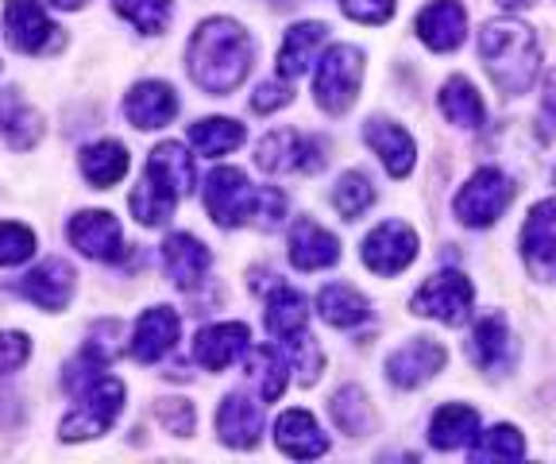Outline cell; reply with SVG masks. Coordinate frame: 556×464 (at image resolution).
Wrapping results in <instances>:
<instances>
[{"instance_id":"cell-1","label":"cell","mask_w":556,"mask_h":464,"mask_svg":"<svg viewBox=\"0 0 556 464\" xmlns=\"http://www.w3.org/2000/svg\"><path fill=\"white\" fill-rule=\"evenodd\" d=\"M186 62H190V78L205 93L225 97L236 86H243V78L252 71V36L236 20L213 16L193 32L190 47H186Z\"/></svg>"},{"instance_id":"cell-2","label":"cell","mask_w":556,"mask_h":464,"mask_svg":"<svg viewBox=\"0 0 556 464\" xmlns=\"http://www.w3.org/2000/svg\"><path fill=\"white\" fill-rule=\"evenodd\" d=\"M479 54H483V66L491 74V81L503 93L518 97L538 81L541 71L538 36L526 24H518V20H486L483 32H479Z\"/></svg>"},{"instance_id":"cell-3","label":"cell","mask_w":556,"mask_h":464,"mask_svg":"<svg viewBox=\"0 0 556 464\" xmlns=\"http://www.w3.org/2000/svg\"><path fill=\"white\" fill-rule=\"evenodd\" d=\"M193 190V159L182 143H159L148 155V175L131 190L128 205L139 225H163L170 221L174 205Z\"/></svg>"},{"instance_id":"cell-4","label":"cell","mask_w":556,"mask_h":464,"mask_svg":"<svg viewBox=\"0 0 556 464\" xmlns=\"http://www.w3.org/2000/svg\"><path fill=\"white\" fill-rule=\"evenodd\" d=\"M359 86H364V51L359 47L337 43L325 51V59L317 62L313 74V97L325 113L340 116L356 105Z\"/></svg>"},{"instance_id":"cell-5","label":"cell","mask_w":556,"mask_h":464,"mask_svg":"<svg viewBox=\"0 0 556 464\" xmlns=\"http://www.w3.org/2000/svg\"><path fill=\"white\" fill-rule=\"evenodd\" d=\"M255 202H260V186L248 183V175L236 167H217L205 178V205L208 217L220 228H240L252 225Z\"/></svg>"},{"instance_id":"cell-6","label":"cell","mask_w":556,"mask_h":464,"mask_svg":"<svg viewBox=\"0 0 556 464\" xmlns=\"http://www.w3.org/2000/svg\"><path fill=\"white\" fill-rule=\"evenodd\" d=\"M124 406V384L113 376H97L93 384L81 391V406L62 422V441H86L101 438L104 429L113 426L116 414Z\"/></svg>"},{"instance_id":"cell-7","label":"cell","mask_w":556,"mask_h":464,"mask_svg":"<svg viewBox=\"0 0 556 464\" xmlns=\"http://www.w3.org/2000/svg\"><path fill=\"white\" fill-rule=\"evenodd\" d=\"M514 198V186L510 178L503 175V171L495 167H483L476 171V175L464 183V190L456 193V217H460V225L468 228H486L495 225L498 217L506 213V205H510Z\"/></svg>"},{"instance_id":"cell-8","label":"cell","mask_w":556,"mask_h":464,"mask_svg":"<svg viewBox=\"0 0 556 464\" xmlns=\"http://www.w3.org/2000/svg\"><path fill=\"white\" fill-rule=\"evenodd\" d=\"M471 283L460 272H441L433 279H426L417 287V294L409 298V310L417 317H437L444 325H464L471 314Z\"/></svg>"},{"instance_id":"cell-9","label":"cell","mask_w":556,"mask_h":464,"mask_svg":"<svg viewBox=\"0 0 556 464\" xmlns=\"http://www.w3.org/2000/svg\"><path fill=\"white\" fill-rule=\"evenodd\" d=\"M255 163L267 175H287V171H305V175H317L325 167V148L321 140L302 136L294 128H278L270 136H263L260 151H255Z\"/></svg>"},{"instance_id":"cell-10","label":"cell","mask_w":556,"mask_h":464,"mask_svg":"<svg viewBox=\"0 0 556 464\" xmlns=\"http://www.w3.org/2000/svg\"><path fill=\"white\" fill-rule=\"evenodd\" d=\"M417 260V233L402 221H382L379 228H371L364 240V267H371L375 275L391 279V275L406 272Z\"/></svg>"},{"instance_id":"cell-11","label":"cell","mask_w":556,"mask_h":464,"mask_svg":"<svg viewBox=\"0 0 556 464\" xmlns=\"http://www.w3.org/2000/svg\"><path fill=\"white\" fill-rule=\"evenodd\" d=\"M70 244L78 248L81 255H89V260H101V263L124 260L121 221L109 210H86L70 221Z\"/></svg>"},{"instance_id":"cell-12","label":"cell","mask_w":556,"mask_h":464,"mask_svg":"<svg viewBox=\"0 0 556 464\" xmlns=\"http://www.w3.org/2000/svg\"><path fill=\"white\" fill-rule=\"evenodd\" d=\"M4 36L16 51L43 54L47 47L59 43V27L51 24V16L35 0H9L4 4Z\"/></svg>"},{"instance_id":"cell-13","label":"cell","mask_w":556,"mask_h":464,"mask_svg":"<svg viewBox=\"0 0 556 464\" xmlns=\"http://www.w3.org/2000/svg\"><path fill=\"white\" fill-rule=\"evenodd\" d=\"M444 368V349L429 337H414L387 356V379L394 387H421Z\"/></svg>"},{"instance_id":"cell-14","label":"cell","mask_w":556,"mask_h":464,"mask_svg":"<svg viewBox=\"0 0 556 464\" xmlns=\"http://www.w3.org/2000/svg\"><path fill=\"white\" fill-rule=\"evenodd\" d=\"M468 32V12L460 0H433L417 12V39L429 51H456Z\"/></svg>"},{"instance_id":"cell-15","label":"cell","mask_w":556,"mask_h":464,"mask_svg":"<svg viewBox=\"0 0 556 464\" xmlns=\"http://www.w3.org/2000/svg\"><path fill=\"white\" fill-rule=\"evenodd\" d=\"M248 349H252V329L243 322L208 325V329L198 334V341H193V356H198V364H205L208 372H225L232 360L248 356Z\"/></svg>"},{"instance_id":"cell-16","label":"cell","mask_w":556,"mask_h":464,"mask_svg":"<svg viewBox=\"0 0 556 464\" xmlns=\"http://www.w3.org/2000/svg\"><path fill=\"white\" fill-rule=\"evenodd\" d=\"M124 116L136 124L139 131L166 128L178 116V97L166 81H139L131 93L124 97Z\"/></svg>"},{"instance_id":"cell-17","label":"cell","mask_w":556,"mask_h":464,"mask_svg":"<svg viewBox=\"0 0 556 464\" xmlns=\"http://www.w3.org/2000/svg\"><path fill=\"white\" fill-rule=\"evenodd\" d=\"M340 260V240L332 237L329 228H321L317 221L298 217L290 228V263L298 272H321Z\"/></svg>"},{"instance_id":"cell-18","label":"cell","mask_w":556,"mask_h":464,"mask_svg":"<svg viewBox=\"0 0 556 464\" xmlns=\"http://www.w3.org/2000/svg\"><path fill=\"white\" fill-rule=\"evenodd\" d=\"M521 252L538 275H548L556 263V198H545L530 210L521 225Z\"/></svg>"},{"instance_id":"cell-19","label":"cell","mask_w":556,"mask_h":464,"mask_svg":"<svg viewBox=\"0 0 556 464\" xmlns=\"http://www.w3.org/2000/svg\"><path fill=\"white\" fill-rule=\"evenodd\" d=\"M178 329H182V322H178V314H174L170 306L148 310V314L136 322V334H131V356H136L139 364L163 360L166 352L178 344Z\"/></svg>"},{"instance_id":"cell-20","label":"cell","mask_w":556,"mask_h":464,"mask_svg":"<svg viewBox=\"0 0 556 464\" xmlns=\"http://www.w3.org/2000/svg\"><path fill=\"white\" fill-rule=\"evenodd\" d=\"M20 294L31 298L35 306L47 310V314H54V310L66 306L70 294H74V267L62 260L39 263L35 272H27L24 279H20Z\"/></svg>"},{"instance_id":"cell-21","label":"cell","mask_w":556,"mask_h":464,"mask_svg":"<svg viewBox=\"0 0 556 464\" xmlns=\"http://www.w3.org/2000/svg\"><path fill=\"white\" fill-rule=\"evenodd\" d=\"M364 140L371 143V151L382 159V167L391 178H406L414 171V136L394 121H367Z\"/></svg>"},{"instance_id":"cell-22","label":"cell","mask_w":556,"mask_h":464,"mask_svg":"<svg viewBox=\"0 0 556 464\" xmlns=\"http://www.w3.org/2000/svg\"><path fill=\"white\" fill-rule=\"evenodd\" d=\"M275 446L294 461H309V456H321L329 449V438L309 411H287L275 422Z\"/></svg>"},{"instance_id":"cell-23","label":"cell","mask_w":556,"mask_h":464,"mask_svg":"<svg viewBox=\"0 0 556 464\" xmlns=\"http://www.w3.org/2000/svg\"><path fill=\"white\" fill-rule=\"evenodd\" d=\"M208 263H213L208 248L190 233H174V237L163 240V267L178 287H198L205 279Z\"/></svg>"},{"instance_id":"cell-24","label":"cell","mask_w":556,"mask_h":464,"mask_svg":"<svg viewBox=\"0 0 556 464\" xmlns=\"http://www.w3.org/2000/svg\"><path fill=\"white\" fill-rule=\"evenodd\" d=\"M263 411L248 394H228L217 411V438L232 449H252L260 441Z\"/></svg>"},{"instance_id":"cell-25","label":"cell","mask_w":556,"mask_h":464,"mask_svg":"<svg viewBox=\"0 0 556 464\" xmlns=\"http://www.w3.org/2000/svg\"><path fill=\"white\" fill-rule=\"evenodd\" d=\"M471 360H476L483 372H510L514 364V337L506 329L503 314H486L471 334Z\"/></svg>"},{"instance_id":"cell-26","label":"cell","mask_w":556,"mask_h":464,"mask_svg":"<svg viewBox=\"0 0 556 464\" xmlns=\"http://www.w3.org/2000/svg\"><path fill=\"white\" fill-rule=\"evenodd\" d=\"M39 136H43V116L35 113L16 89L0 93V140L12 151H27L39 143Z\"/></svg>"},{"instance_id":"cell-27","label":"cell","mask_w":556,"mask_h":464,"mask_svg":"<svg viewBox=\"0 0 556 464\" xmlns=\"http://www.w3.org/2000/svg\"><path fill=\"white\" fill-rule=\"evenodd\" d=\"M325 36H329V27H325L321 20L290 27L287 39H282V47H278V62H275L278 74H282V78H302V74L309 71L317 47L325 43Z\"/></svg>"},{"instance_id":"cell-28","label":"cell","mask_w":556,"mask_h":464,"mask_svg":"<svg viewBox=\"0 0 556 464\" xmlns=\"http://www.w3.org/2000/svg\"><path fill=\"white\" fill-rule=\"evenodd\" d=\"M243 368L252 372V379L260 384V399L263 403H278L282 391L290 384V360L278 352V344H255L248 349V360H243Z\"/></svg>"},{"instance_id":"cell-29","label":"cell","mask_w":556,"mask_h":464,"mask_svg":"<svg viewBox=\"0 0 556 464\" xmlns=\"http://www.w3.org/2000/svg\"><path fill=\"white\" fill-rule=\"evenodd\" d=\"M305 325H309V306H305V298L290 287H278L267 302L270 337H278V341L287 344V341H294V337L305 334Z\"/></svg>"},{"instance_id":"cell-30","label":"cell","mask_w":556,"mask_h":464,"mask_svg":"<svg viewBox=\"0 0 556 464\" xmlns=\"http://www.w3.org/2000/svg\"><path fill=\"white\" fill-rule=\"evenodd\" d=\"M128 163H131L128 148L116 140H101L81 151V175H86L97 190H109V186L121 183V178L128 175Z\"/></svg>"},{"instance_id":"cell-31","label":"cell","mask_w":556,"mask_h":464,"mask_svg":"<svg viewBox=\"0 0 556 464\" xmlns=\"http://www.w3.org/2000/svg\"><path fill=\"white\" fill-rule=\"evenodd\" d=\"M476 429H479V414L471 411V406L444 403L441 411L433 414V422H429V441H433L437 449H460L476 438Z\"/></svg>"},{"instance_id":"cell-32","label":"cell","mask_w":556,"mask_h":464,"mask_svg":"<svg viewBox=\"0 0 556 464\" xmlns=\"http://www.w3.org/2000/svg\"><path fill=\"white\" fill-rule=\"evenodd\" d=\"M243 124H236L232 116H205V121H198L190 128V148L198 151V155H228V151H236L243 143Z\"/></svg>"},{"instance_id":"cell-33","label":"cell","mask_w":556,"mask_h":464,"mask_svg":"<svg viewBox=\"0 0 556 464\" xmlns=\"http://www.w3.org/2000/svg\"><path fill=\"white\" fill-rule=\"evenodd\" d=\"M317 314L329 325H337V329H352V325L371 317V302H367L359 290L340 287L337 283V287H325L321 294H317Z\"/></svg>"},{"instance_id":"cell-34","label":"cell","mask_w":556,"mask_h":464,"mask_svg":"<svg viewBox=\"0 0 556 464\" xmlns=\"http://www.w3.org/2000/svg\"><path fill=\"white\" fill-rule=\"evenodd\" d=\"M441 113L448 116L456 128H479L483 124V97L476 93L468 78H448L441 89Z\"/></svg>"},{"instance_id":"cell-35","label":"cell","mask_w":556,"mask_h":464,"mask_svg":"<svg viewBox=\"0 0 556 464\" xmlns=\"http://www.w3.org/2000/svg\"><path fill=\"white\" fill-rule=\"evenodd\" d=\"M329 411H332V422L344 429L348 438H364L367 429H371V403H367L364 387H356V384L340 387V391L332 394Z\"/></svg>"},{"instance_id":"cell-36","label":"cell","mask_w":556,"mask_h":464,"mask_svg":"<svg viewBox=\"0 0 556 464\" xmlns=\"http://www.w3.org/2000/svg\"><path fill=\"white\" fill-rule=\"evenodd\" d=\"M471 456L479 464L491 461H521L526 456V441L514 426H491L483 434H476V446H471Z\"/></svg>"},{"instance_id":"cell-37","label":"cell","mask_w":556,"mask_h":464,"mask_svg":"<svg viewBox=\"0 0 556 464\" xmlns=\"http://www.w3.org/2000/svg\"><path fill=\"white\" fill-rule=\"evenodd\" d=\"M375 202V186L367 175H359V171H348V175H340L337 190H332V205L340 210V217L356 221L364 217L367 210H371Z\"/></svg>"},{"instance_id":"cell-38","label":"cell","mask_w":556,"mask_h":464,"mask_svg":"<svg viewBox=\"0 0 556 464\" xmlns=\"http://www.w3.org/2000/svg\"><path fill=\"white\" fill-rule=\"evenodd\" d=\"M113 9L143 36H163L170 24V0H113Z\"/></svg>"},{"instance_id":"cell-39","label":"cell","mask_w":556,"mask_h":464,"mask_svg":"<svg viewBox=\"0 0 556 464\" xmlns=\"http://www.w3.org/2000/svg\"><path fill=\"white\" fill-rule=\"evenodd\" d=\"M35 252V233L20 221H0V267H16V263L31 260Z\"/></svg>"},{"instance_id":"cell-40","label":"cell","mask_w":556,"mask_h":464,"mask_svg":"<svg viewBox=\"0 0 556 464\" xmlns=\"http://www.w3.org/2000/svg\"><path fill=\"white\" fill-rule=\"evenodd\" d=\"M290 349H294V368H298V379H302L305 387L317 384L321 379V368H325V356L321 349H317V341H313L309 334L294 337V341H287Z\"/></svg>"},{"instance_id":"cell-41","label":"cell","mask_w":556,"mask_h":464,"mask_svg":"<svg viewBox=\"0 0 556 464\" xmlns=\"http://www.w3.org/2000/svg\"><path fill=\"white\" fill-rule=\"evenodd\" d=\"M27 356H31V337L16 334V329L0 334V376H9V372L24 368Z\"/></svg>"},{"instance_id":"cell-42","label":"cell","mask_w":556,"mask_h":464,"mask_svg":"<svg viewBox=\"0 0 556 464\" xmlns=\"http://www.w3.org/2000/svg\"><path fill=\"white\" fill-rule=\"evenodd\" d=\"M155 414H159V422L166 426V434H174V438H186V434H193V406L186 403V399H163Z\"/></svg>"},{"instance_id":"cell-43","label":"cell","mask_w":556,"mask_h":464,"mask_svg":"<svg viewBox=\"0 0 556 464\" xmlns=\"http://www.w3.org/2000/svg\"><path fill=\"white\" fill-rule=\"evenodd\" d=\"M394 4L399 0H340L344 16L359 20V24H387L394 16Z\"/></svg>"},{"instance_id":"cell-44","label":"cell","mask_w":556,"mask_h":464,"mask_svg":"<svg viewBox=\"0 0 556 464\" xmlns=\"http://www.w3.org/2000/svg\"><path fill=\"white\" fill-rule=\"evenodd\" d=\"M290 101H294V93H290L287 86H278V81H267V86L255 89L252 109H255V113H270V109H282V105H290Z\"/></svg>"},{"instance_id":"cell-45","label":"cell","mask_w":556,"mask_h":464,"mask_svg":"<svg viewBox=\"0 0 556 464\" xmlns=\"http://www.w3.org/2000/svg\"><path fill=\"white\" fill-rule=\"evenodd\" d=\"M545 113L556 121V71L548 74V81H545Z\"/></svg>"},{"instance_id":"cell-46","label":"cell","mask_w":556,"mask_h":464,"mask_svg":"<svg viewBox=\"0 0 556 464\" xmlns=\"http://www.w3.org/2000/svg\"><path fill=\"white\" fill-rule=\"evenodd\" d=\"M54 9H66V12H74V9H81V4H86V0H51Z\"/></svg>"},{"instance_id":"cell-47","label":"cell","mask_w":556,"mask_h":464,"mask_svg":"<svg viewBox=\"0 0 556 464\" xmlns=\"http://www.w3.org/2000/svg\"><path fill=\"white\" fill-rule=\"evenodd\" d=\"M503 9H526V4H533V0H498Z\"/></svg>"},{"instance_id":"cell-48","label":"cell","mask_w":556,"mask_h":464,"mask_svg":"<svg viewBox=\"0 0 556 464\" xmlns=\"http://www.w3.org/2000/svg\"><path fill=\"white\" fill-rule=\"evenodd\" d=\"M553 272H556V263H553Z\"/></svg>"}]
</instances>
